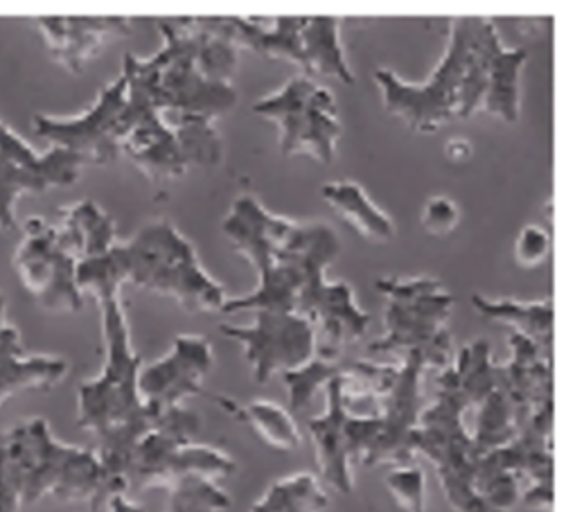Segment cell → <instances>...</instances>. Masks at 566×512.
I'll return each instance as SVG.
<instances>
[{"instance_id": "obj_32", "label": "cell", "mask_w": 566, "mask_h": 512, "mask_svg": "<svg viewBox=\"0 0 566 512\" xmlns=\"http://www.w3.org/2000/svg\"><path fill=\"white\" fill-rule=\"evenodd\" d=\"M327 494L312 474H296L275 481L251 512H323Z\"/></svg>"}, {"instance_id": "obj_28", "label": "cell", "mask_w": 566, "mask_h": 512, "mask_svg": "<svg viewBox=\"0 0 566 512\" xmlns=\"http://www.w3.org/2000/svg\"><path fill=\"white\" fill-rule=\"evenodd\" d=\"M214 403L240 422L249 425L269 447L280 451H292L301 447V431L294 416L273 403L255 400L249 405H238L231 397L217 395Z\"/></svg>"}, {"instance_id": "obj_5", "label": "cell", "mask_w": 566, "mask_h": 512, "mask_svg": "<svg viewBox=\"0 0 566 512\" xmlns=\"http://www.w3.org/2000/svg\"><path fill=\"white\" fill-rule=\"evenodd\" d=\"M465 411L468 405L459 390L454 366H449L438 377L436 403L420 416L411 449L433 463L451 508L457 512H476L485 503L474 488L481 453L463 425Z\"/></svg>"}, {"instance_id": "obj_3", "label": "cell", "mask_w": 566, "mask_h": 512, "mask_svg": "<svg viewBox=\"0 0 566 512\" xmlns=\"http://www.w3.org/2000/svg\"><path fill=\"white\" fill-rule=\"evenodd\" d=\"M125 282L175 299L190 312H221L226 292L201 267L195 247L165 219L140 226L129 242H118Z\"/></svg>"}, {"instance_id": "obj_1", "label": "cell", "mask_w": 566, "mask_h": 512, "mask_svg": "<svg viewBox=\"0 0 566 512\" xmlns=\"http://www.w3.org/2000/svg\"><path fill=\"white\" fill-rule=\"evenodd\" d=\"M104 366L97 377L77 390V425L97 442V459L125 490L127 472L138 442L158 425L160 411L145 405L138 377L143 359L132 346L129 323L120 296L99 301Z\"/></svg>"}, {"instance_id": "obj_7", "label": "cell", "mask_w": 566, "mask_h": 512, "mask_svg": "<svg viewBox=\"0 0 566 512\" xmlns=\"http://www.w3.org/2000/svg\"><path fill=\"white\" fill-rule=\"evenodd\" d=\"M476 23L479 17H463L451 23L444 60L422 86L407 84L386 69L375 73V82L381 88L384 108L390 116L402 118L409 129L420 134H433L444 123L457 118L459 91Z\"/></svg>"}, {"instance_id": "obj_21", "label": "cell", "mask_w": 566, "mask_h": 512, "mask_svg": "<svg viewBox=\"0 0 566 512\" xmlns=\"http://www.w3.org/2000/svg\"><path fill=\"white\" fill-rule=\"evenodd\" d=\"M197 23L238 50H251L269 60H287L303 69L301 32L307 17H277L271 21L242 17H197Z\"/></svg>"}, {"instance_id": "obj_39", "label": "cell", "mask_w": 566, "mask_h": 512, "mask_svg": "<svg viewBox=\"0 0 566 512\" xmlns=\"http://www.w3.org/2000/svg\"><path fill=\"white\" fill-rule=\"evenodd\" d=\"M551 255V238L542 229V226H524L517 244H515V258L522 267H539Z\"/></svg>"}, {"instance_id": "obj_41", "label": "cell", "mask_w": 566, "mask_h": 512, "mask_svg": "<svg viewBox=\"0 0 566 512\" xmlns=\"http://www.w3.org/2000/svg\"><path fill=\"white\" fill-rule=\"evenodd\" d=\"M447 156H449L451 160H457V163L468 160V158L472 156V145H470L468 140H451V143L447 145Z\"/></svg>"}, {"instance_id": "obj_20", "label": "cell", "mask_w": 566, "mask_h": 512, "mask_svg": "<svg viewBox=\"0 0 566 512\" xmlns=\"http://www.w3.org/2000/svg\"><path fill=\"white\" fill-rule=\"evenodd\" d=\"M36 25L52 60L71 73H82L106 41L129 36L134 30L127 17H41Z\"/></svg>"}, {"instance_id": "obj_27", "label": "cell", "mask_w": 566, "mask_h": 512, "mask_svg": "<svg viewBox=\"0 0 566 512\" xmlns=\"http://www.w3.org/2000/svg\"><path fill=\"white\" fill-rule=\"evenodd\" d=\"M321 192H323V199L334 208V212L346 223H350L361 238L370 242H381V244L395 238L392 219L368 199L361 186L353 181H338V184H325Z\"/></svg>"}, {"instance_id": "obj_8", "label": "cell", "mask_w": 566, "mask_h": 512, "mask_svg": "<svg viewBox=\"0 0 566 512\" xmlns=\"http://www.w3.org/2000/svg\"><path fill=\"white\" fill-rule=\"evenodd\" d=\"M338 249V238L327 226L310 255L307 278L296 305V314L312 325L318 323L314 355L327 362H338L344 348L361 341L370 325V316L355 303L348 282H325V269L336 260Z\"/></svg>"}, {"instance_id": "obj_10", "label": "cell", "mask_w": 566, "mask_h": 512, "mask_svg": "<svg viewBox=\"0 0 566 512\" xmlns=\"http://www.w3.org/2000/svg\"><path fill=\"white\" fill-rule=\"evenodd\" d=\"M526 60L524 48L505 50L494 25L479 19L459 91L457 118L465 121L483 108L505 123H517L522 108L520 80Z\"/></svg>"}, {"instance_id": "obj_17", "label": "cell", "mask_w": 566, "mask_h": 512, "mask_svg": "<svg viewBox=\"0 0 566 512\" xmlns=\"http://www.w3.org/2000/svg\"><path fill=\"white\" fill-rule=\"evenodd\" d=\"M316 223H296L275 217L251 195L235 199L229 217L223 219V236L233 249L249 258L258 273L285 258H298L312 242Z\"/></svg>"}, {"instance_id": "obj_23", "label": "cell", "mask_w": 566, "mask_h": 512, "mask_svg": "<svg viewBox=\"0 0 566 512\" xmlns=\"http://www.w3.org/2000/svg\"><path fill=\"white\" fill-rule=\"evenodd\" d=\"M56 236L64 249L77 260L99 258L118 244L116 221L97 203L80 201L60 212V223H54Z\"/></svg>"}, {"instance_id": "obj_40", "label": "cell", "mask_w": 566, "mask_h": 512, "mask_svg": "<svg viewBox=\"0 0 566 512\" xmlns=\"http://www.w3.org/2000/svg\"><path fill=\"white\" fill-rule=\"evenodd\" d=\"M6 310H8L6 296L0 294V348L12 346V344H17V341H21L19 330H17L14 325H10V323H8V318H6Z\"/></svg>"}, {"instance_id": "obj_30", "label": "cell", "mask_w": 566, "mask_h": 512, "mask_svg": "<svg viewBox=\"0 0 566 512\" xmlns=\"http://www.w3.org/2000/svg\"><path fill=\"white\" fill-rule=\"evenodd\" d=\"M454 373L459 382V390L463 400L470 407H481L485 397L499 388V366L492 364V351L485 338L472 341L465 346L457 359Z\"/></svg>"}, {"instance_id": "obj_33", "label": "cell", "mask_w": 566, "mask_h": 512, "mask_svg": "<svg viewBox=\"0 0 566 512\" xmlns=\"http://www.w3.org/2000/svg\"><path fill=\"white\" fill-rule=\"evenodd\" d=\"M517 436V420H515V409L507 400V395L503 388H494L483 405L479 407L476 416V429H474V447L481 453H488L492 449H499L503 445L511 442Z\"/></svg>"}, {"instance_id": "obj_22", "label": "cell", "mask_w": 566, "mask_h": 512, "mask_svg": "<svg viewBox=\"0 0 566 512\" xmlns=\"http://www.w3.org/2000/svg\"><path fill=\"white\" fill-rule=\"evenodd\" d=\"M327 223H316V231L312 242L307 244V249L298 255V258H285L277 260L275 264H271L269 269H264L260 273V288L242 299H229L223 303L221 312L223 314H233V312H296L298 305V294L305 284L307 278V262L310 255L316 247V242L321 240V236L325 233Z\"/></svg>"}, {"instance_id": "obj_24", "label": "cell", "mask_w": 566, "mask_h": 512, "mask_svg": "<svg viewBox=\"0 0 566 512\" xmlns=\"http://www.w3.org/2000/svg\"><path fill=\"white\" fill-rule=\"evenodd\" d=\"M66 375V359L52 355H30L21 341L0 348V407L23 390H50Z\"/></svg>"}, {"instance_id": "obj_16", "label": "cell", "mask_w": 566, "mask_h": 512, "mask_svg": "<svg viewBox=\"0 0 566 512\" xmlns=\"http://www.w3.org/2000/svg\"><path fill=\"white\" fill-rule=\"evenodd\" d=\"M120 156H127L156 186L172 184L190 169L177 134L165 125L151 97L129 82L120 129Z\"/></svg>"}, {"instance_id": "obj_2", "label": "cell", "mask_w": 566, "mask_h": 512, "mask_svg": "<svg viewBox=\"0 0 566 512\" xmlns=\"http://www.w3.org/2000/svg\"><path fill=\"white\" fill-rule=\"evenodd\" d=\"M127 490L108 479L95 449L56 440L48 420L30 418L0 433V512H21L45 497L106 510Z\"/></svg>"}, {"instance_id": "obj_14", "label": "cell", "mask_w": 566, "mask_h": 512, "mask_svg": "<svg viewBox=\"0 0 566 512\" xmlns=\"http://www.w3.org/2000/svg\"><path fill=\"white\" fill-rule=\"evenodd\" d=\"M127 106V80L102 88L95 104L77 118L34 116V134L50 147L66 149L80 156L86 165H106L120 156L123 113Z\"/></svg>"}, {"instance_id": "obj_25", "label": "cell", "mask_w": 566, "mask_h": 512, "mask_svg": "<svg viewBox=\"0 0 566 512\" xmlns=\"http://www.w3.org/2000/svg\"><path fill=\"white\" fill-rule=\"evenodd\" d=\"M303 41V71L305 77L312 75L334 77L342 84H355V75L346 62L342 30L334 17H307L301 32Z\"/></svg>"}, {"instance_id": "obj_6", "label": "cell", "mask_w": 566, "mask_h": 512, "mask_svg": "<svg viewBox=\"0 0 566 512\" xmlns=\"http://www.w3.org/2000/svg\"><path fill=\"white\" fill-rule=\"evenodd\" d=\"M199 431L201 420L192 409L175 407L160 411L158 425L134 451L127 485L134 490H167L184 477H206L210 481L231 477L238 463L229 453L195 442Z\"/></svg>"}, {"instance_id": "obj_26", "label": "cell", "mask_w": 566, "mask_h": 512, "mask_svg": "<svg viewBox=\"0 0 566 512\" xmlns=\"http://www.w3.org/2000/svg\"><path fill=\"white\" fill-rule=\"evenodd\" d=\"M474 310H479L485 318L507 323L517 327V334L531 338L544 357L551 359L553 351V301L522 303L507 299H485L481 294L472 296Z\"/></svg>"}, {"instance_id": "obj_36", "label": "cell", "mask_w": 566, "mask_h": 512, "mask_svg": "<svg viewBox=\"0 0 566 512\" xmlns=\"http://www.w3.org/2000/svg\"><path fill=\"white\" fill-rule=\"evenodd\" d=\"M342 370H344V364L327 362V359H321L314 355L305 366L282 375V379H285V384H287L292 411L294 414L305 411L312 405L316 390L325 388V384L342 375Z\"/></svg>"}, {"instance_id": "obj_15", "label": "cell", "mask_w": 566, "mask_h": 512, "mask_svg": "<svg viewBox=\"0 0 566 512\" xmlns=\"http://www.w3.org/2000/svg\"><path fill=\"white\" fill-rule=\"evenodd\" d=\"M223 336L240 341L258 384L305 366L316 353V330L296 312H255L253 325H221Z\"/></svg>"}, {"instance_id": "obj_29", "label": "cell", "mask_w": 566, "mask_h": 512, "mask_svg": "<svg viewBox=\"0 0 566 512\" xmlns=\"http://www.w3.org/2000/svg\"><path fill=\"white\" fill-rule=\"evenodd\" d=\"M160 118L177 134L188 165L217 167L223 160V140L217 132V121L203 116H184V113H160Z\"/></svg>"}, {"instance_id": "obj_9", "label": "cell", "mask_w": 566, "mask_h": 512, "mask_svg": "<svg viewBox=\"0 0 566 512\" xmlns=\"http://www.w3.org/2000/svg\"><path fill=\"white\" fill-rule=\"evenodd\" d=\"M253 113L280 125V151L294 156L307 151L329 165L336 156L342 123L336 116L334 95L310 77H294L277 93L253 104Z\"/></svg>"}, {"instance_id": "obj_11", "label": "cell", "mask_w": 566, "mask_h": 512, "mask_svg": "<svg viewBox=\"0 0 566 512\" xmlns=\"http://www.w3.org/2000/svg\"><path fill=\"white\" fill-rule=\"evenodd\" d=\"M86 163L66 151L50 147L36 151L28 140L0 123V233H17V203L25 195H43L50 188L77 184Z\"/></svg>"}, {"instance_id": "obj_34", "label": "cell", "mask_w": 566, "mask_h": 512, "mask_svg": "<svg viewBox=\"0 0 566 512\" xmlns=\"http://www.w3.org/2000/svg\"><path fill=\"white\" fill-rule=\"evenodd\" d=\"M125 284V267L118 244L99 258L82 260L77 264V288L82 294H93L99 301L120 296Z\"/></svg>"}, {"instance_id": "obj_12", "label": "cell", "mask_w": 566, "mask_h": 512, "mask_svg": "<svg viewBox=\"0 0 566 512\" xmlns=\"http://www.w3.org/2000/svg\"><path fill=\"white\" fill-rule=\"evenodd\" d=\"M14 269L43 310L69 314L84 310V294L77 288V260L60 242L54 223L41 217H30L23 223Z\"/></svg>"}, {"instance_id": "obj_38", "label": "cell", "mask_w": 566, "mask_h": 512, "mask_svg": "<svg viewBox=\"0 0 566 512\" xmlns=\"http://www.w3.org/2000/svg\"><path fill=\"white\" fill-rule=\"evenodd\" d=\"M420 221H422V229L429 233V236H436V238H442V236H449L451 231L457 229L459 221H461V208L451 201L449 197H431L424 208H422V215H420Z\"/></svg>"}, {"instance_id": "obj_37", "label": "cell", "mask_w": 566, "mask_h": 512, "mask_svg": "<svg viewBox=\"0 0 566 512\" xmlns=\"http://www.w3.org/2000/svg\"><path fill=\"white\" fill-rule=\"evenodd\" d=\"M384 483L402 512H424V472L420 468H395L386 474Z\"/></svg>"}, {"instance_id": "obj_4", "label": "cell", "mask_w": 566, "mask_h": 512, "mask_svg": "<svg viewBox=\"0 0 566 512\" xmlns=\"http://www.w3.org/2000/svg\"><path fill=\"white\" fill-rule=\"evenodd\" d=\"M377 292L386 303V334L370 344L373 355L420 353L424 366L449 368L454 362V344L447 321L454 307V296L442 290L436 278H381Z\"/></svg>"}, {"instance_id": "obj_13", "label": "cell", "mask_w": 566, "mask_h": 512, "mask_svg": "<svg viewBox=\"0 0 566 512\" xmlns=\"http://www.w3.org/2000/svg\"><path fill=\"white\" fill-rule=\"evenodd\" d=\"M327 409L307 422L316 447V461L323 479L342 494H350L353 463H364L379 436V418H355L344 407L342 375L325 384Z\"/></svg>"}, {"instance_id": "obj_42", "label": "cell", "mask_w": 566, "mask_h": 512, "mask_svg": "<svg viewBox=\"0 0 566 512\" xmlns=\"http://www.w3.org/2000/svg\"><path fill=\"white\" fill-rule=\"evenodd\" d=\"M106 512H145V510H143L140 505L132 503V501L127 499V494H118V497H113V499L108 501Z\"/></svg>"}, {"instance_id": "obj_35", "label": "cell", "mask_w": 566, "mask_h": 512, "mask_svg": "<svg viewBox=\"0 0 566 512\" xmlns=\"http://www.w3.org/2000/svg\"><path fill=\"white\" fill-rule=\"evenodd\" d=\"M167 492V512H221L231 508V497L206 477H184Z\"/></svg>"}, {"instance_id": "obj_31", "label": "cell", "mask_w": 566, "mask_h": 512, "mask_svg": "<svg viewBox=\"0 0 566 512\" xmlns=\"http://www.w3.org/2000/svg\"><path fill=\"white\" fill-rule=\"evenodd\" d=\"M188 34H190V45H192V56L199 73L217 84H231L233 75L238 73V62H240V50L231 45L229 41H223L210 32H206L195 19H186Z\"/></svg>"}, {"instance_id": "obj_18", "label": "cell", "mask_w": 566, "mask_h": 512, "mask_svg": "<svg viewBox=\"0 0 566 512\" xmlns=\"http://www.w3.org/2000/svg\"><path fill=\"white\" fill-rule=\"evenodd\" d=\"M424 368L427 366L420 353L405 355V364L398 368V377H395L390 390L384 395L379 405V436L366 453L364 466H409L413 461L416 453L411 449V438L424 411Z\"/></svg>"}, {"instance_id": "obj_19", "label": "cell", "mask_w": 566, "mask_h": 512, "mask_svg": "<svg viewBox=\"0 0 566 512\" xmlns=\"http://www.w3.org/2000/svg\"><path fill=\"white\" fill-rule=\"evenodd\" d=\"M212 366L214 355L208 338L195 334L177 336L172 351L140 370L138 388L145 405L165 411L181 407L188 397L203 395V377Z\"/></svg>"}]
</instances>
